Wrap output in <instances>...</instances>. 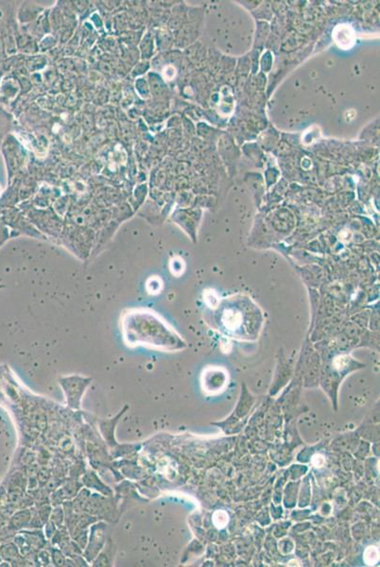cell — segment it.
<instances>
[{
    "label": "cell",
    "instance_id": "5b68a950",
    "mask_svg": "<svg viewBox=\"0 0 380 567\" xmlns=\"http://www.w3.org/2000/svg\"><path fill=\"white\" fill-rule=\"evenodd\" d=\"M312 462L316 467H322L325 463V459L321 455H315L312 459Z\"/></svg>",
    "mask_w": 380,
    "mask_h": 567
},
{
    "label": "cell",
    "instance_id": "3957f363",
    "mask_svg": "<svg viewBox=\"0 0 380 567\" xmlns=\"http://www.w3.org/2000/svg\"><path fill=\"white\" fill-rule=\"evenodd\" d=\"M364 560L369 565L375 564L379 560V551L375 546H369L368 549L365 550Z\"/></svg>",
    "mask_w": 380,
    "mask_h": 567
},
{
    "label": "cell",
    "instance_id": "277c9868",
    "mask_svg": "<svg viewBox=\"0 0 380 567\" xmlns=\"http://www.w3.org/2000/svg\"><path fill=\"white\" fill-rule=\"evenodd\" d=\"M228 514L224 511H217L213 515V522L217 529H223L228 523Z\"/></svg>",
    "mask_w": 380,
    "mask_h": 567
},
{
    "label": "cell",
    "instance_id": "7a4b0ae2",
    "mask_svg": "<svg viewBox=\"0 0 380 567\" xmlns=\"http://www.w3.org/2000/svg\"><path fill=\"white\" fill-rule=\"evenodd\" d=\"M333 39L338 48L346 50L355 44V32L349 25H338L333 31Z\"/></svg>",
    "mask_w": 380,
    "mask_h": 567
},
{
    "label": "cell",
    "instance_id": "6da1fadb",
    "mask_svg": "<svg viewBox=\"0 0 380 567\" xmlns=\"http://www.w3.org/2000/svg\"><path fill=\"white\" fill-rule=\"evenodd\" d=\"M213 323L223 333L233 338L251 340L259 334L262 315L251 299L233 297L214 306Z\"/></svg>",
    "mask_w": 380,
    "mask_h": 567
}]
</instances>
